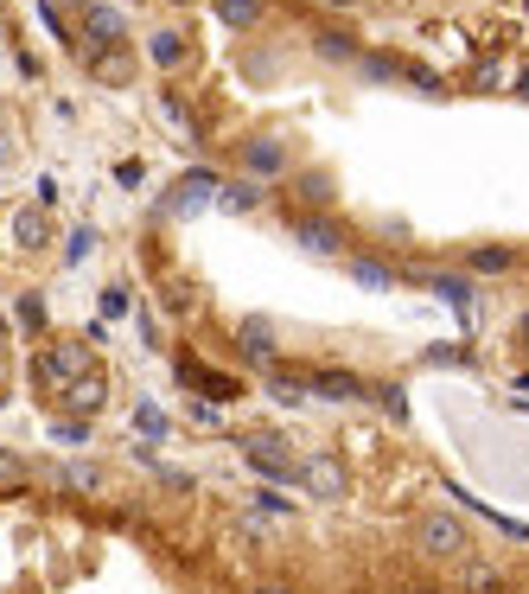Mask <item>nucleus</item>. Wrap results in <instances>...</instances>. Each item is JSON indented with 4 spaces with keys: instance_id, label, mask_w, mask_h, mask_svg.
I'll return each mask as SVG.
<instances>
[{
    "instance_id": "f257e3e1",
    "label": "nucleus",
    "mask_w": 529,
    "mask_h": 594,
    "mask_svg": "<svg viewBox=\"0 0 529 594\" xmlns=\"http://www.w3.org/2000/svg\"><path fill=\"white\" fill-rule=\"evenodd\" d=\"M415 550L428 556V563H459V556H472V531L459 524L454 512H421L415 517Z\"/></svg>"
},
{
    "instance_id": "f03ea898",
    "label": "nucleus",
    "mask_w": 529,
    "mask_h": 594,
    "mask_svg": "<svg viewBox=\"0 0 529 594\" xmlns=\"http://www.w3.org/2000/svg\"><path fill=\"white\" fill-rule=\"evenodd\" d=\"M236 447H243V461H250L262 480H275V486H294V480H301V454H294L281 435H268V429L236 435Z\"/></svg>"
},
{
    "instance_id": "7ed1b4c3",
    "label": "nucleus",
    "mask_w": 529,
    "mask_h": 594,
    "mask_svg": "<svg viewBox=\"0 0 529 594\" xmlns=\"http://www.w3.org/2000/svg\"><path fill=\"white\" fill-rule=\"evenodd\" d=\"M236 167H243V180L275 185V180L294 173V148H287V134H250V141L236 148Z\"/></svg>"
},
{
    "instance_id": "20e7f679",
    "label": "nucleus",
    "mask_w": 529,
    "mask_h": 594,
    "mask_svg": "<svg viewBox=\"0 0 529 594\" xmlns=\"http://www.w3.org/2000/svg\"><path fill=\"white\" fill-rule=\"evenodd\" d=\"M90 345L83 339H58V345H45V352H32V377H39V390H64L71 377H83L90 371Z\"/></svg>"
},
{
    "instance_id": "39448f33",
    "label": "nucleus",
    "mask_w": 529,
    "mask_h": 594,
    "mask_svg": "<svg viewBox=\"0 0 529 594\" xmlns=\"http://www.w3.org/2000/svg\"><path fill=\"white\" fill-rule=\"evenodd\" d=\"M294 250H301V256H345L352 236H345V224L326 218V211H301V218H294Z\"/></svg>"
},
{
    "instance_id": "423d86ee",
    "label": "nucleus",
    "mask_w": 529,
    "mask_h": 594,
    "mask_svg": "<svg viewBox=\"0 0 529 594\" xmlns=\"http://www.w3.org/2000/svg\"><path fill=\"white\" fill-rule=\"evenodd\" d=\"M236 359L255 364V371H275L281 364V333L268 313H250V320H236Z\"/></svg>"
},
{
    "instance_id": "0eeeda50",
    "label": "nucleus",
    "mask_w": 529,
    "mask_h": 594,
    "mask_svg": "<svg viewBox=\"0 0 529 594\" xmlns=\"http://www.w3.org/2000/svg\"><path fill=\"white\" fill-rule=\"evenodd\" d=\"M128 32V13L115 0H90L83 7V32H77V52H96V46H122Z\"/></svg>"
},
{
    "instance_id": "6e6552de",
    "label": "nucleus",
    "mask_w": 529,
    "mask_h": 594,
    "mask_svg": "<svg viewBox=\"0 0 529 594\" xmlns=\"http://www.w3.org/2000/svg\"><path fill=\"white\" fill-rule=\"evenodd\" d=\"M83 58V71L102 83V90H128L134 83V52L128 46H96V52H77Z\"/></svg>"
},
{
    "instance_id": "1a4fd4ad",
    "label": "nucleus",
    "mask_w": 529,
    "mask_h": 594,
    "mask_svg": "<svg viewBox=\"0 0 529 594\" xmlns=\"http://www.w3.org/2000/svg\"><path fill=\"white\" fill-rule=\"evenodd\" d=\"M306 384H313V403H364L370 396V384L357 371H326V364H313Z\"/></svg>"
},
{
    "instance_id": "9d476101",
    "label": "nucleus",
    "mask_w": 529,
    "mask_h": 594,
    "mask_svg": "<svg viewBox=\"0 0 529 594\" xmlns=\"http://www.w3.org/2000/svg\"><path fill=\"white\" fill-rule=\"evenodd\" d=\"M58 403H64V415H96L102 403H109V377H102L96 364H90L83 377H71V384L58 390Z\"/></svg>"
},
{
    "instance_id": "9b49d317",
    "label": "nucleus",
    "mask_w": 529,
    "mask_h": 594,
    "mask_svg": "<svg viewBox=\"0 0 529 594\" xmlns=\"http://www.w3.org/2000/svg\"><path fill=\"white\" fill-rule=\"evenodd\" d=\"M459 262H466V275H510V269L523 262V250H517V243H472Z\"/></svg>"
},
{
    "instance_id": "f8f14e48",
    "label": "nucleus",
    "mask_w": 529,
    "mask_h": 594,
    "mask_svg": "<svg viewBox=\"0 0 529 594\" xmlns=\"http://www.w3.org/2000/svg\"><path fill=\"white\" fill-rule=\"evenodd\" d=\"M179 377H185L192 390H204L211 403H236V396H243V384H236V377H224V371H204L199 359H179Z\"/></svg>"
},
{
    "instance_id": "ddd939ff",
    "label": "nucleus",
    "mask_w": 529,
    "mask_h": 594,
    "mask_svg": "<svg viewBox=\"0 0 529 594\" xmlns=\"http://www.w3.org/2000/svg\"><path fill=\"white\" fill-rule=\"evenodd\" d=\"M147 64H160V71H179V64H192V32L160 27V32L147 39Z\"/></svg>"
},
{
    "instance_id": "4468645a",
    "label": "nucleus",
    "mask_w": 529,
    "mask_h": 594,
    "mask_svg": "<svg viewBox=\"0 0 529 594\" xmlns=\"http://www.w3.org/2000/svg\"><path fill=\"white\" fill-rule=\"evenodd\" d=\"M211 192H224V180H217V173H185V180L173 185V211H185V218H192V211L211 205Z\"/></svg>"
},
{
    "instance_id": "2eb2a0df",
    "label": "nucleus",
    "mask_w": 529,
    "mask_h": 594,
    "mask_svg": "<svg viewBox=\"0 0 529 594\" xmlns=\"http://www.w3.org/2000/svg\"><path fill=\"white\" fill-rule=\"evenodd\" d=\"M301 486L319 492V499H345V466L326 461V454H319V461H301Z\"/></svg>"
},
{
    "instance_id": "dca6fc26",
    "label": "nucleus",
    "mask_w": 529,
    "mask_h": 594,
    "mask_svg": "<svg viewBox=\"0 0 529 594\" xmlns=\"http://www.w3.org/2000/svg\"><path fill=\"white\" fill-rule=\"evenodd\" d=\"M13 243H20V256H39L51 243V218H45V205H32V211H20L13 218Z\"/></svg>"
},
{
    "instance_id": "f3484780",
    "label": "nucleus",
    "mask_w": 529,
    "mask_h": 594,
    "mask_svg": "<svg viewBox=\"0 0 529 594\" xmlns=\"http://www.w3.org/2000/svg\"><path fill=\"white\" fill-rule=\"evenodd\" d=\"M459 588L466 594H505V575H498V563H485V556H459Z\"/></svg>"
},
{
    "instance_id": "a211bd4d",
    "label": "nucleus",
    "mask_w": 529,
    "mask_h": 594,
    "mask_svg": "<svg viewBox=\"0 0 529 594\" xmlns=\"http://www.w3.org/2000/svg\"><path fill=\"white\" fill-rule=\"evenodd\" d=\"M268 390H275V403H287V410H306V403H313L306 371H287V364H275V371H268Z\"/></svg>"
},
{
    "instance_id": "6ab92c4d",
    "label": "nucleus",
    "mask_w": 529,
    "mask_h": 594,
    "mask_svg": "<svg viewBox=\"0 0 529 594\" xmlns=\"http://www.w3.org/2000/svg\"><path fill=\"white\" fill-rule=\"evenodd\" d=\"M294 192H301V205H306V211H326V205H332V173L306 167V173H294Z\"/></svg>"
},
{
    "instance_id": "aec40b11",
    "label": "nucleus",
    "mask_w": 529,
    "mask_h": 594,
    "mask_svg": "<svg viewBox=\"0 0 529 594\" xmlns=\"http://www.w3.org/2000/svg\"><path fill=\"white\" fill-rule=\"evenodd\" d=\"M58 486L64 492H102L109 480H102V466H90V461H58Z\"/></svg>"
},
{
    "instance_id": "412c9836",
    "label": "nucleus",
    "mask_w": 529,
    "mask_h": 594,
    "mask_svg": "<svg viewBox=\"0 0 529 594\" xmlns=\"http://www.w3.org/2000/svg\"><path fill=\"white\" fill-rule=\"evenodd\" d=\"M26 486H32V461H26L20 447H0V499L26 492Z\"/></svg>"
},
{
    "instance_id": "4be33fe9",
    "label": "nucleus",
    "mask_w": 529,
    "mask_h": 594,
    "mask_svg": "<svg viewBox=\"0 0 529 594\" xmlns=\"http://www.w3.org/2000/svg\"><path fill=\"white\" fill-rule=\"evenodd\" d=\"M211 7H217V27L230 32H250L262 20V0H211Z\"/></svg>"
},
{
    "instance_id": "5701e85b",
    "label": "nucleus",
    "mask_w": 529,
    "mask_h": 594,
    "mask_svg": "<svg viewBox=\"0 0 529 594\" xmlns=\"http://www.w3.org/2000/svg\"><path fill=\"white\" fill-rule=\"evenodd\" d=\"M160 122H166V129H179L185 141H199V122H192V109H185V97H179V90H166V97H160Z\"/></svg>"
},
{
    "instance_id": "b1692460",
    "label": "nucleus",
    "mask_w": 529,
    "mask_h": 594,
    "mask_svg": "<svg viewBox=\"0 0 529 594\" xmlns=\"http://www.w3.org/2000/svg\"><path fill=\"white\" fill-rule=\"evenodd\" d=\"M313 52H319V58H338V64H357L352 32H338V27H319V39H313Z\"/></svg>"
},
{
    "instance_id": "393cba45",
    "label": "nucleus",
    "mask_w": 529,
    "mask_h": 594,
    "mask_svg": "<svg viewBox=\"0 0 529 594\" xmlns=\"http://www.w3.org/2000/svg\"><path fill=\"white\" fill-rule=\"evenodd\" d=\"M352 282H357V288H396V269H389V262L357 256V262H352Z\"/></svg>"
},
{
    "instance_id": "a878e982",
    "label": "nucleus",
    "mask_w": 529,
    "mask_h": 594,
    "mask_svg": "<svg viewBox=\"0 0 529 594\" xmlns=\"http://www.w3.org/2000/svg\"><path fill=\"white\" fill-rule=\"evenodd\" d=\"M262 192H268L262 180H236V185H224V205L230 211H255L262 205Z\"/></svg>"
},
{
    "instance_id": "bb28decb",
    "label": "nucleus",
    "mask_w": 529,
    "mask_h": 594,
    "mask_svg": "<svg viewBox=\"0 0 529 594\" xmlns=\"http://www.w3.org/2000/svg\"><path fill=\"white\" fill-rule=\"evenodd\" d=\"M51 435H58V441H90V415H58V422H51Z\"/></svg>"
},
{
    "instance_id": "cd10ccee",
    "label": "nucleus",
    "mask_w": 529,
    "mask_h": 594,
    "mask_svg": "<svg viewBox=\"0 0 529 594\" xmlns=\"http://www.w3.org/2000/svg\"><path fill=\"white\" fill-rule=\"evenodd\" d=\"M20 326H26L32 339L45 333V308H39V294H20Z\"/></svg>"
},
{
    "instance_id": "c85d7f7f",
    "label": "nucleus",
    "mask_w": 529,
    "mask_h": 594,
    "mask_svg": "<svg viewBox=\"0 0 529 594\" xmlns=\"http://www.w3.org/2000/svg\"><path fill=\"white\" fill-rule=\"evenodd\" d=\"M403 78L415 83V90H428V97H440L447 83H440V71H428V64H403Z\"/></svg>"
},
{
    "instance_id": "c756f323",
    "label": "nucleus",
    "mask_w": 529,
    "mask_h": 594,
    "mask_svg": "<svg viewBox=\"0 0 529 594\" xmlns=\"http://www.w3.org/2000/svg\"><path fill=\"white\" fill-rule=\"evenodd\" d=\"M364 78H403V58H357Z\"/></svg>"
},
{
    "instance_id": "7c9ffc66",
    "label": "nucleus",
    "mask_w": 529,
    "mask_h": 594,
    "mask_svg": "<svg viewBox=\"0 0 529 594\" xmlns=\"http://www.w3.org/2000/svg\"><path fill=\"white\" fill-rule=\"evenodd\" d=\"M90 243H96V231H77V236H71V250H64V269L90 262Z\"/></svg>"
},
{
    "instance_id": "2f4dec72",
    "label": "nucleus",
    "mask_w": 529,
    "mask_h": 594,
    "mask_svg": "<svg viewBox=\"0 0 529 594\" xmlns=\"http://www.w3.org/2000/svg\"><path fill=\"white\" fill-rule=\"evenodd\" d=\"M102 313H109V320H122V313H128V288H122V282L102 288Z\"/></svg>"
},
{
    "instance_id": "473e14b6",
    "label": "nucleus",
    "mask_w": 529,
    "mask_h": 594,
    "mask_svg": "<svg viewBox=\"0 0 529 594\" xmlns=\"http://www.w3.org/2000/svg\"><path fill=\"white\" fill-rule=\"evenodd\" d=\"M383 415H389V422H408V403H403L396 384H383Z\"/></svg>"
},
{
    "instance_id": "72a5a7b5",
    "label": "nucleus",
    "mask_w": 529,
    "mask_h": 594,
    "mask_svg": "<svg viewBox=\"0 0 529 594\" xmlns=\"http://www.w3.org/2000/svg\"><path fill=\"white\" fill-rule=\"evenodd\" d=\"M434 294H447V301H454V308H466V301H472V294H466V282H447V275H434Z\"/></svg>"
},
{
    "instance_id": "f704fd0d",
    "label": "nucleus",
    "mask_w": 529,
    "mask_h": 594,
    "mask_svg": "<svg viewBox=\"0 0 529 594\" xmlns=\"http://www.w3.org/2000/svg\"><path fill=\"white\" fill-rule=\"evenodd\" d=\"M166 313H192V288L185 282H166Z\"/></svg>"
},
{
    "instance_id": "c9c22d12",
    "label": "nucleus",
    "mask_w": 529,
    "mask_h": 594,
    "mask_svg": "<svg viewBox=\"0 0 529 594\" xmlns=\"http://www.w3.org/2000/svg\"><path fill=\"white\" fill-rule=\"evenodd\" d=\"M255 512H262V517H287V512H294V505H287L281 492H262V499H255Z\"/></svg>"
},
{
    "instance_id": "e433bc0d",
    "label": "nucleus",
    "mask_w": 529,
    "mask_h": 594,
    "mask_svg": "<svg viewBox=\"0 0 529 594\" xmlns=\"http://www.w3.org/2000/svg\"><path fill=\"white\" fill-rule=\"evenodd\" d=\"M39 13H45V27L58 32V39H64V46H71V27H64V13H58V7H51V0H45V7H39Z\"/></svg>"
},
{
    "instance_id": "4c0bfd02",
    "label": "nucleus",
    "mask_w": 529,
    "mask_h": 594,
    "mask_svg": "<svg viewBox=\"0 0 529 594\" xmlns=\"http://www.w3.org/2000/svg\"><path fill=\"white\" fill-rule=\"evenodd\" d=\"M250 594H301L294 582H262V588H250Z\"/></svg>"
},
{
    "instance_id": "58836bf2",
    "label": "nucleus",
    "mask_w": 529,
    "mask_h": 594,
    "mask_svg": "<svg viewBox=\"0 0 529 594\" xmlns=\"http://www.w3.org/2000/svg\"><path fill=\"white\" fill-rule=\"evenodd\" d=\"M517 339H523V352H529V313H523V320H517Z\"/></svg>"
},
{
    "instance_id": "ea45409f",
    "label": "nucleus",
    "mask_w": 529,
    "mask_h": 594,
    "mask_svg": "<svg viewBox=\"0 0 529 594\" xmlns=\"http://www.w3.org/2000/svg\"><path fill=\"white\" fill-rule=\"evenodd\" d=\"M408 594H440V588H434V582H415V588H408Z\"/></svg>"
},
{
    "instance_id": "a19ab883",
    "label": "nucleus",
    "mask_w": 529,
    "mask_h": 594,
    "mask_svg": "<svg viewBox=\"0 0 529 594\" xmlns=\"http://www.w3.org/2000/svg\"><path fill=\"white\" fill-rule=\"evenodd\" d=\"M517 90H523V97H529V71H523V78H517Z\"/></svg>"
},
{
    "instance_id": "79ce46f5",
    "label": "nucleus",
    "mask_w": 529,
    "mask_h": 594,
    "mask_svg": "<svg viewBox=\"0 0 529 594\" xmlns=\"http://www.w3.org/2000/svg\"><path fill=\"white\" fill-rule=\"evenodd\" d=\"M326 7H352V0H326Z\"/></svg>"
},
{
    "instance_id": "37998d69",
    "label": "nucleus",
    "mask_w": 529,
    "mask_h": 594,
    "mask_svg": "<svg viewBox=\"0 0 529 594\" xmlns=\"http://www.w3.org/2000/svg\"><path fill=\"white\" fill-rule=\"evenodd\" d=\"M173 7H192V0H173Z\"/></svg>"
},
{
    "instance_id": "c03bdc74",
    "label": "nucleus",
    "mask_w": 529,
    "mask_h": 594,
    "mask_svg": "<svg viewBox=\"0 0 529 594\" xmlns=\"http://www.w3.org/2000/svg\"><path fill=\"white\" fill-rule=\"evenodd\" d=\"M77 7H90V0H77Z\"/></svg>"
}]
</instances>
